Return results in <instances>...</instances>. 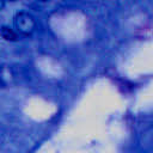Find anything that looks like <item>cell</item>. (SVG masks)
<instances>
[{
	"instance_id": "cell-3",
	"label": "cell",
	"mask_w": 153,
	"mask_h": 153,
	"mask_svg": "<svg viewBox=\"0 0 153 153\" xmlns=\"http://www.w3.org/2000/svg\"><path fill=\"white\" fill-rule=\"evenodd\" d=\"M5 74H6V69L4 67H0V87H5L7 85Z\"/></svg>"
},
{
	"instance_id": "cell-2",
	"label": "cell",
	"mask_w": 153,
	"mask_h": 153,
	"mask_svg": "<svg viewBox=\"0 0 153 153\" xmlns=\"http://www.w3.org/2000/svg\"><path fill=\"white\" fill-rule=\"evenodd\" d=\"M0 35H1V37H2L5 41L14 42V41L18 39L17 32H16L13 29H11L10 26H6V25H4V26L0 27Z\"/></svg>"
},
{
	"instance_id": "cell-1",
	"label": "cell",
	"mask_w": 153,
	"mask_h": 153,
	"mask_svg": "<svg viewBox=\"0 0 153 153\" xmlns=\"http://www.w3.org/2000/svg\"><path fill=\"white\" fill-rule=\"evenodd\" d=\"M13 25L16 29V32H19L20 35L29 36L31 35L36 29V22L35 18L25 11L17 12L13 17Z\"/></svg>"
},
{
	"instance_id": "cell-4",
	"label": "cell",
	"mask_w": 153,
	"mask_h": 153,
	"mask_svg": "<svg viewBox=\"0 0 153 153\" xmlns=\"http://www.w3.org/2000/svg\"><path fill=\"white\" fill-rule=\"evenodd\" d=\"M4 6H5V2H4V1H0V10H1Z\"/></svg>"
}]
</instances>
